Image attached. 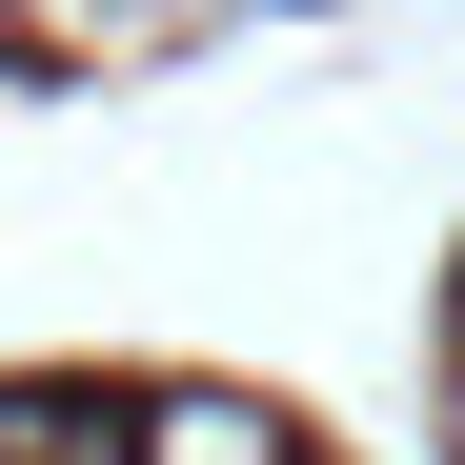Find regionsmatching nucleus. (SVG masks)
Listing matches in <instances>:
<instances>
[{"label":"nucleus","instance_id":"obj_3","mask_svg":"<svg viewBox=\"0 0 465 465\" xmlns=\"http://www.w3.org/2000/svg\"><path fill=\"white\" fill-rule=\"evenodd\" d=\"M445 445H465V384H445Z\"/></svg>","mask_w":465,"mask_h":465},{"label":"nucleus","instance_id":"obj_2","mask_svg":"<svg viewBox=\"0 0 465 465\" xmlns=\"http://www.w3.org/2000/svg\"><path fill=\"white\" fill-rule=\"evenodd\" d=\"M0 465H142V425H102V405H61V384H21V405H0Z\"/></svg>","mask_w":465,"mask_h":465},{"label":"nucleus","instance_id":"obj_1","mask_svg":"<svg viewBox=\"0 0 465 465\" xmlns=\"http://www.w3.org/2000/svg\"><path fill=\"white\" fill-rule=\"evenodd\" d=\"M142 465H283V425L223 405V384H183V405H142Z\"/></svg>","mask_w":465,"mask_h":465}]
</instances>
